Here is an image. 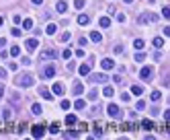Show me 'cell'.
I'll return each instance as SVG.
<instances>
[{
    "mask_svg": "<svg viewBox=\"0 0 170 140\" xmlns=\"http://www.w3.org/2000/svg\"><path fill=\"white\" fill-rule=\"evenodd\" d=\"M33 82H35V78H33V74H29V72H23V74H19V76L14 78V85H16V87H33Z\"/></svg>",
    "mask_w": 170,
    "mask_h": 140,
    "instance_id": "cell-1",
    "label": "cell"
},
{
    "mask_svg": "<svg viewBox=\"0 0 170 140\" xmlns=\"http://www.w3.org/2000/svg\"><path fill=\"white\" fill-rule=\"evenodd\" d=\"M139 76H141V80H152V76H154V68L152 66H143L141 70H139Z\"/></svg>",
    "mask_w": 170,
    "mask_h": 140,
    "instance_id": "cell-2",
    "label": "cell"
},
{
    "mask_svg": "<svg viewBox=\"0 0 170 140\" xmlns=\"http://www.w3.org/2000/svg\"><path fill=\"white\" fill-rule=\"evenodd\" d=\"M156 23L158 21V15H154V12H143V15H139V23L141 25H145V23Z\"/></svg>",
    "mask_w": 170,
    "mask_h": 140,
    "instance_id": "cell-3",
    "label": "cell"
},
{
    "mask_svg": "<svg viewBox=\"0 0 170 140\" xmlns=\"http://www.w3.org/2000/svg\"><path fill=\"white\" fill-rule=\"evenodd\" d=\"M53 76H56V66H53V64L45 66V68L41 70V78H53Z\"/></svg>",
    "mask_w": 170,
    "mask_h": 140,
    "instance_id": "cell-4",
    "label": "cell"
},
{
    "mask_svg": "<svg viewBox=\"0 0 170 140\" xmlns=\"http://www.w3.org/2000/svg\"><path fill=\"white\" fill-rule=\"evenodd\" d=\"M25 45H27V50H29V52H35V50L39 48V39L31 37V39H27V41H25Z\"/></svg>",
    "mask_w": 170,
    "mask_h": 140,
    "instance_id": "cell-5",
    "label": "cell"
},
{
    "mask_svg": "<svg viewBox=\"0 0 170 140\" xmlns=\"http://www.w3.org/2000/svg\"><path fill=\"white\" fill-rule=\"evenodd\" d=\"M90 64H92V58L88 60V64H80V68H78V74H80V76H88V72H90Z\"/></svg>",
    "mask_w": 170,
    "mask_h": 140,
    "instance_id": "cell-6",
    "label": "cell"
},
{
    "mask_svg": "<svg viewBox=\"0 0 170 140\" xmlns=\"http://www.w3.org/2000/svg\"><path fill=\"white\" fill-rule=\"evenodd\" d=\"M41 58H43V60H53V58H56V50H51V48H49V50H43V52H41Z\"/></svg>",
    "mask_w": 170,
    "mask_h": 140,
    "instance_id": "cell-7",
    "label": "cell"
},
{
    "mask_svg": "<svg viewBox=\"0 0 170 140\" xmlns=\"http://www.w3.org/2000/svg\"><path fill=\"white\" fill-rule=\"evenodd\" d=\"M109 115H111V118H121V109L117 107V105H109Z\"/></svg>",
    "mask_w": 170,
    "mask_h": 140,
    "instance_id": "cell-8",
    "label": "cell"
},
{
    "mask_svg": "<svg viewBox=\"0 0 170 140\" xmlns=\"http://www.w3.org/2000/svg\"><path fill=\"white\" fill-rule=\"evenodd\" d=\"M101 66H103V70H113V68H115V62H113L111 58H105V60L101 62Z\"/></svg>",
    "mask_w": 170,
    "mask_h": 140,
    "instance_id": "cell-9",
    "label": "cell"
},
{
    "mask_svg": "<svg viewBox=\"0 0 170 140\" xmlns=\"http://www.w3.org/2000/svg\"><path fill=\"white\" fill-rule=\"evenodd\" d=\"M39 95H41L43 99H49V101L53 99V93H49V91H47L45 87H41V89H39Z\"/></svg>",
    "mask_w": 170,
    "mask_h": 140,
    "instance_id": "cell-10",
    "label": "cell"
},
{
    "mask_svg": "<svg viewBox=\"0 0 170 140\" xmlns=\"http://www.w3.org/2000/svg\"><path fill=\"white\" fill-rule=\"evenodd\" d=\"M66 8H68V2H66V0H60V2L56 4V10H58V12H66Z\"/></svg>",
    "mask_w": 170,
    "mask_h": 140,
    "instance_id": "cell-11",
    "label": "cell"
},
{
    "mask_svg": "<svg viewBox=\"0 0 170 140\" xmlns=\"http://www.w3.org/2000/svg\"><path fill=\"white\" fill-rule=\"evenodd\" d=\"M56 31H58V25H56V23H49V25L45 27V33H47V35H53Z\"/></svg>",
    "mask_w": 170,
    "mask_h": 140,
    "instance_id": "cell-12",
    "label": "cell"
},
{
    "mask_svg": "<svg viewBox=\"0 0 170 140\" xmlns=\"http://www.w3.org/2000/svg\"><path fill=\"white\" fill-rule=\"evenodd\" d=\"M90 39H92L94 43H101V41H103V35H101L99 31H92V33H90Z\"/></svg>",
    "mask_w": 170,
    "mask_h": 140,
    "instance_id": "cell-13",
    "label": "cell"
},
{
    "mask_svg": "<svg viewBox=\"0 0 170 140\" xmlns=\"http://www.w3.org/2000/svg\"><path fill=\"white\" fill-rule=\"evenodd\" d=\"M84 91V87H82V82H74V87H72V93L74 95H80V93Z\"/></svg>",
    "mask_w": 170,
    "mask_h": 140,
    "instance_id": "cell-14",
    "label": "cell"
},
{
    "mask_svg": "<svg viewBox=\"0 0 170 140\" xmlns=\"http://www.w3.org/2000/svg\"><path fill=\"white\" fill-rule=\"evenodd\" d=\"M88 23H90V19H88V15H80V17H78V25H80V27H84V25H88Z\"/></svg>",
    "mask_w": 170,
    "mask_h": 140,
    "instance_id": "cell-15",
    "label": "cell"
},
{
    "mask_svg": "<svg viewBox=\"0 0 170 140\" xmlns=\"http://www.w3.org/2000/svg\"><path fill=\"white\" fill-rule=\"evenodd\" d=\"M53 95H64V85L62 82H56L53 85Z\"/></svg>",
    "mask_w": 170,
    "mask_h": 140,
    "instance_id": "cell-16",
    "label": "cell"
},
{
    "mask_svg": "<svg viewBox=\"0 0 170 140\" xmlns=\"http://www.w3.org/2000/svg\"><path fill=\"white\" fill-rule=\"evenodd\" d=\"M92 82H107V74H94Z\"/></svg>",
    "mask_w": 170,
    "mask_h": 140,
    "instance_id": "cell-17",
    "label": "cell"
},
{
    "mask_svg": "<svg viewBox=\"0 0 170 140\" xmlns=\"http://www.w3.org/2000/svg\"><path fill=\"white\" fill-rule=\"evenodd\" d=\"M74 107H76L78 111H82V109L86 107V101H84V99H76V103H74Z\"/></svg>",
    "mask_w": 170,
    "mask_h": 140,
    "instance_id": "cell-18",
    "label": "cell"
},
{
    "mask_svg": "<svg viewBox=\"0 0 170 140\" xmlns=\"http://www.w3.org/2000/svg\"><path fill=\"white\" fill-rule=\"evenodd\" d=\"M43 132H45V130H43L41 126H35V128H33V136H35V138H41Z\"/></svg>",
    "mask_w": 170,
    "mask_h": 140,
    "instance_id": "cell-19",
    "label": "cell"
},
{
    "mask_svg": "<svg viewBox=\"0 0 170 140\" xmlns=\"http://www.w3.org/2000/svg\"><path fill=\"white\" fill-rule=\"evenodd\" d=\"M31 113H33V115H41V105L33 103V105H31Z\"/></svg>",
    "mask_w": 170,
    "mask_h": 140,
    "instance_id": "cell-20",
    "label": "cell"
},
{
    "mask_svg": "<svg viewBox=\"0 0 170 140\" xmlns=\"http://www.w3.org/2000/svg\"><path fill=\"white\" fill-rule=\"evenodd\" d=\"M99 25H101V27H103V29H107V27H109V25H111V21H109V17H103V19H101V21H99Z\"/></svg>",
    "mask_w": 170,
    "mask_h": 140,
    "instance_id": "cell-21",
    "label": "cell"
},
{
    "mask_svg": "<svg viewBox=\"0 0 170 140\" xmlns=\"http://www.w3.org/2000/svg\"><path fill=\"white\" fill-rule=\"evenodd\" d=\"M131 93H133V95H137V97H139L141 93H143V89H141L139 85H133V87H131Z\"/></svg>",
    "mask_w": 170,
    "mask_h": 140,
    "instance_id": "cell-22",
    "label": "cell"
},
{
    "mask_svg": "<svg viewBox=\"0 0 170 140\" xmlns=\"http://www.w3.org/2000/svg\"><path fill=\"white\" fill-rule=\"evenodd\" d=\"M162 82H164V87H166V89H170V72H166V74L162 76Z\"/></svg>",
    "mask_w": 170,
    "mask_h": 140,
    "instance_id": "cell-23",
    "label": "cell"
},
{
    "mask_svg": "<svg viewBox=\"0 0 170 140\" xmlns=\"http://www.w3.org/2000/svg\"><path fill=\"white\" fill-rule=\"evenodd\" d=\"M143 45H145V41H143V39H135V41H133V48H135V50H141Z\"/></svg>",
    "mask_w": 170,
    "mask_h": 140,
    "instance_id": "cell-24",
    "label": "cell"
},
{
    "mask_svg": "<svg viewBox=\"0 0 170 140\" xmlns=\"http://www.w3.org/2000/svg\"><path fill=\"white\" fill-rule=\"evenodd\" d=\"M162 45H164V39H162V37H154V48H158V50H160Z\"/></svg>",
    "mask_w": 170,
    "mask_h": 140,
    "instance_id": "cell-25",
    "label": "cell"
},
{
    "mask_svg": "<svg viewBox=\"0 0 170 140\" xmlns=\"http://www.w3.org/2000/svg\"><path fill=\"white\" fill-rule=\"evenodd\" d=\"M19 54H21V48H19V45H12V48H10V56H14V58H16Z\"/></svg>",
    "mask_w": 170,
    "mask_h": 140,
    "instance_id": "cell-26",
    "label": "cell"
},
{
    "mask_svg": "<svg viewBox=\"0 0 170 140\" xmlns=\"http://www.w3.org/2000/svg\"><path fill=\"white\" fill-rule=\"evenodd\" d=\"M33 27V21L31 19H25V21H23V29H31Z\"/></svg>",
    "mask_w": 170,
    "mask_h": 140,
    "instance_id": "cell-27",
    "label": "cell"
},
{
    "mask_svg": "<svg viewBox=\"0 0 170 140\" xmlns=\"http://www.w3.org/2000/svg\"><path fill=\"white\" fill-rule=\"evenodd\" d=\"M66 124H68V126H74V124H76V115H68V118H66Z\"/></svg>",
    "mask_w": 170,
    "mask_h": 140,
    "instance_id": "cell-28",
    "label": "cell"
},
{
    "mask_svg": "<svg viewBox=\"0 0 170 140\" xmlns=\"http://www.w3.org/2000/svg\"><path fill=\"white\" fill-rule=\"evenodd\" d=\"M60 107H62V109H64V111H66V109H70V107H72V103H70V101H68V99H64V101H62V103H60Z\"/></svg>",
    "mask_w": 170,
    "mask_h": 140,
    "instance_id": "cell-29",
    "label": "cell"
},
{
    "mask_svg": "<svg viewBox=\"0 0 170 140\" xmlns=\"http://www.w3.org/2000/svg\"><path fill=\"white\" fill-rule=\"evenodd\" d=\"M162 17L164 19H170V6H162Z\"/></svg>",
    "mask_w": 170,
    "mask_h": 140,
    "instance_id": "cell-30",
    "label": "cell"
},
{
    "mask_svg": "<svg viewBox=\"0 0 170 140\" xmlns=\"http://www.w3.org/2000/svg\"><path fill=\"white\" fill-rule=\"evenodd\" d=\"M113 93H115V91H113L111 87H105V91H103V95H105V97H113Z\"/></svg>",
    "mask_w": 170,
    "mask_h": 140,
    "instance_id": "cell-31",
    "label": "cell"
},
{
    "mask_svg": "<svg viewBox=\"0 0 170 140\" xmlns=\"http://www.w3.org/2000/svg\"><path fill=\"white\" fill-rule=\"evenodd\" d=\"M74 6H76V8H80V10H82V8H84V6H86V0H76V2H74Z\"/></svg>",
    "mask_w": 170,
    "mask_h": 140,
    "instance_id": "cell-32",
    "label": "cell"
},
{
    "mask_svg": "<svg viewBox=\"0 0 170 140\" xmlns=\"http://www.w3.org/2000/svg\"><path fill=\"white\" fill-rule=\"evenodd\" d=\"M68 39H70V31H64V33L60 35V41H64V43H66Z\"/></svg>",
    "mask_w": 170,
    "mask_h": 140,
    "instance_id": "cell-33",
    "label": "cell"
},
{
    "mask_svg": "<svg viewBox=\"0 0 170 140\" xmlns=\"http://www.w3.org/2000/svg\"><path fill=\"white\" fill-rule=\"evenodd\" d=\"M160 97H162V93H160V91H152V101H158Z\"/></svg>",
    "mask_w": 170,
    "mask_h": 140,
    "instance_id": "cell-34",
    "label": "cell"
},
{
    "mask_svg": "<svg viewBox=\"0 0 170 140\" xmlns=\"http://www.w3.org/2000/svg\"><path fill=\"white\" fill-rule=\"evenodd\" d=\"M62 58H64V60H70V58H72V52H70V50H64V52H62Z\"/></svg>",
    "mask_w": 170,
    "mask_h": 140,
    "instance_id": "cell-35",
    "label": "cell"
},
{
    "mask_svg": "<svg viewBox=\"0 0 170 140\" xmlns=\"http://www.w3.org/2000/svg\"><path fill=\"white\" fill-rule=\"evenodd\" d=\"M135 60H137V62H143V60H145V54L137 52V54H135Z\"/></svg>",
    "mask_w": 170,
    "mask_h": 140,
    "instance_id": "cell-36",
    "label": "cell"
},
{
    "mask_svg": "<svg viewBox=\"0 0 170 140\" xmlns=\"http://www.w3.org/2000/svg\"><path fill=\"white\" fill-rule=\"evenodd\" d=\"M113 82H115V85H121V82H123V76H119V74L113 76Z\"/></svg>",
    "mask_w": 170,
    "mask_h": 140,
    "instance_id": "cell-37",
    "label": "cell"
},
{
    "mask_svg": "<svg viewBox=\"0 0 170 140\" xmlns=\"http://www.w3.org/2000/svg\"><path fill=\"white\" fill-rule=\"evenodd\" d=\"M115 54H123V45H121V43L115 45Z\"/></svg>",
    "mask_w": 170,
    "mask_h": 140,
    "instance_id": "cell-38",
    "label": "cell"
},
{
    "mask_svg": "<svg viewBox=\"0 0 170 140\" xmlns=\"http://www.w3.org/2000/svg\"><path fill=\"white\" fill-rule=\"evenodd\" d=\"M96 97H99V93H96V91H90V93H88V99H92V101H94Z\"/></svg>",
    "mask_w": 170,
    "mask_h": 140,
    "instance_id": "cell-39",
    "label": "cell"
},
{
    "mask_svg": "<svg viewBox=\"0 0 170 140\" xmlns=\"http://www.w3.org/2000/svg\"><path fill=\"white\" fill-rule=\"evenodd\" d=\"M141 126H143L145 130H150V128H152V122H150V120H143V124H141Z\"/></svg>",
    "mask_w": 170,
    "mask_h": 140,
    "instance_id": "cell-40",
    "label": "cell"
},
{
    "mask_svg": "<svg viewBox=\"0 0 170 140\" xmlns=\"http://www.w3.org/2000/svg\"><path fill=\"white\" fill-rule=\"evenodd\" d=\"M21 64H25V66H29V64H31V58H27V56H25V58H21Z\"/></svg>",
    "mask_w": 170,
    "mask_h": 140,
    "instance_id": "cell-41",
    "label": "cell"
},
{
    "mask_svg": "<svg viewBox=\"0 0 170 140\" xmlns=\"http://www.w3.org/2000/svg\"><path fill=\"white\" fill-rule=\"evenodd\" d=\"M10 33H12L14 37H19V35H21V29H19V27H12V31H10Z\"/></svg>",
    "mask_w": 170,
    "mask_h": 140,
    "instance_id": "cell-42",
    "label": "cell"
},
{
    "mask_svg": "<svg viewBox=\"0 0 170 140\" xmlns=\"http://www.w3.org/2000/svg\"><path fill=\"white\" fill-rule=\"evenodd\" d=\"M135 107H137V109H143V107H145V101H137Z\"/></svg>",
    "mask_w": 170,
    "mask_h": 140,
    "instance_id": "cell-43",
    "label": "cell"
},
{
    "mask_svg": "<svg viewBox=\"0 0 170 140\" xmlns=\"http://www.w3.org/2000/svg\"><path fill=\"white\" fill-rule=\"evenodd\" d=\"M92 115H101V107H94L92 109Z\"/></svg>",
    "mask_w": 170,
    "mask_h": 140,
    "instance_id": "cell-44",
    "label": "cell"
},
{
    "mask_svg": "<svg viewBox=\"0 0 170 140\" xmlns=\"http://www.w3.org/2000/svg\"><path fill=\"white\" fill-rule=\"evenodd\" d=\"M0 78H6V70L4 68H0Z\"/></svg>",
    "mask_w": 170,
    "mask_h": 140,
    "instance_id": "cell-45",
    "label": "cell"
},
{
    "mask_svg": "<svg viewBox=\"0 0 170 140\" xmlns=\"http://www.w3.org/2000/svg\"><path fill=\"white\" fill-rule=\"evenodd\" d=\"M86 41H88V39H84V37H80V39H78V43L82 45V48H84V45H86Z\"/></svg>",
    "mask_w": 170,
    "mask_h": 140,
    "instance_id": "cell-46",
    "label": "cell"
},
{
    "mask_svg": "<svg viewBox=\"0 0 170 140\" xmlns=\"http://www.w3.org/2000/svg\"><path fill=\"white\" fill-rule=\"evenodd\" d=\"M164 35H166V37H170V25H168V27H164Z\"/></svg>",
    "mask_w": 170,
    "mask_h": 140,
    "instance_id": "cell-47",
    "label": "cell"
},
{
    "mask_svg": "<svg viewBox=\"0 0 170 140\" xmlns=\"http://www.w3.org/2000/svg\"><path fill=\"white\" fill-rule=\"evenodd\" d=\"M164 120H166V122H170V109H168V111L164 113Z\"/></svg>",
    "mask_w": 170,
    "mask_h": 140,
    "instance_id": "cell-48",
    "label": "cell"
},
{
    "mask_svg": "<svg viewBox=\"0 0 170 140\" xmlns=\"http://www.w3.org/2000/svg\"><path fill=\"white\" fill-rule=\"evenodd\" d=\"M4 97V85H0V99Z\"/></svg>",
    "mask_w": 170,
    "mask_h": 140,
    "instance_id": "cell-49",
    "label": "cell"
},
{
    "mask_svg": "<svg viewBox=\"0 0 170 140\" xmlns=\"http://www.w3.org/2000/svg\"><path fill=\"white\" fill-rule=\"evenodd\" d=\"M4 45H6V39H4V37H0V48H4Z\"/></svg>",
    "mask_w": 170,
    "mask_h": 140,
    "instance_id": "cell-50",
    "label": "cell"
},
{
    "mask_svg": "<svg viewBox=\"0 0 170 140\" xmlns=\"http://www.w3.org/2000/svg\"><path fill=\"white\" fill-rule=\"evenodd\" d=\"M31 2H33V4H41V2H43V0H31Z\"/></svg>",
    "mask_w": 170,
    "mask_h": 140,
    "instance_id": "cell-51",
    "label": "cell"
},
{
    "mask_svg": "<svg viewBox=\"0 0 170 140\" xmlns=\"http://www.w3.org/2000/svg\"><path fill=\"white\" fill-rule=\"evenodd\" d=\"M2 25H4V19H2V17H0V27H2Z\"/></svg>",
    "mask_w": 170,
    "mask_h": 140,
    "instance_id": "cell-52",
    "label": "cell"
},
{
    "mask_svg": "<svg viewBox=\"0 0 170 140\" xmlns=\"http://www.w3.org/2000/svg\"><path fill=\"white\" fill-rule=\"evenodd\" d=\"M123 2H127V4H131V2H133V0H123Z\"/></svg>",
    "mask_w": 170,
    "mask_h": 140,
    "instance_id": "cell-53",
    "label": "cell"
}]
</instances>
